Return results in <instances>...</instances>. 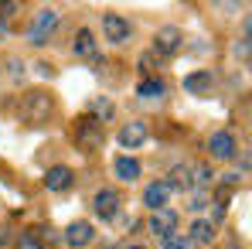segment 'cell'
Returning <instances> with one entry per match:
<instances>
[{"label":"cell","instance_id":"cell-2","mask_svg":"<svg viewBox=\"0 0 252 249\" xmlns=\"http://www.w3.org/2000/svg\"><path fill=\"white\" fill-rule=\"evenodd\" d=\"M58 28V10L55 7H44V10H38V17H34V24H31V31H28V38H31V44H48V35Z\"/></svg>","mask_w":252,"mask_h":249},{"label":"cell","instance_id":"cell-24","mask_svg":"<svg viewBox=\"0 0 252 249\" xmlns=\"http://www.w3.org/2000/svg\"><path fill=\"white\" fill-rule=\"evenodd\" d=\"M7 65H10V75H14V79H17V75H24V65H21V62H17V58H10V62H7Z\"/></svg>","mask_w":252,"mask_h":249},{"label":"cell","instance_id":"cell-13","mask_svg":"<svg viewBox=\"0 0 252 249\" xmlns=\"http://www.w3.org/2000/svg\"><path fill=\"white\" fill-rule=\"evenodd\" d=\"M167 202H170L167 181H154V184H147V191H143V205H147V208L160 212V208H167Z\"/></svg>","mask_w":252,"mask_h":249},{"label":"cell","instance_id":"cell-6","mask_svg":"<svg viewBox=\"0 0 252 249\" xmlns=\"http://www.w3.org/2000/svg\"><path fill=\"white\" fill-rule=\"evenodd\" d=\"M92 208H95V215L99 218H116L120 215V195L113 191V188H99L95 191V198H92Z\"/></svg>","mask_w":252,"mask_h":249},{"label":"cell","instance_id":"cell-14","mask_svg":"<svg viewBox=\"0 0 252 249\" xmlns=\"http://www.w3.org/2000/svg\"><path fill=\"white\" fill-rule=\"evenodd\" d=\"M113 171H116V178L126 181V184H133V181L143 174V167H140L136 157H116V161H113Z\"/></svg>","mask_w":252,"mask_h":249},{"label":"cell","instance_id":"cell-22","mask_svg":"<svg viewBox=\"0 0 252 249\" xmlns=\"http://www.w3.org/2000/svg\"><path fill=\"white\" fill-rule=\"evenodd\" d=\"M92 113H95V116H99V123H102V120H109V116H113V103H109V99H95V103H92Z\"/></svg>","mask_w":252,"mask_h":249},{"label":"cell","instance_id":"cell-16","mask_svg":"<svg viewBox=\"0 0 252 249\" xmlns=\"http://www.w3.org/2000/svg\"><path fill=\"white\" fill-rule=\"evenodd\" d=\"M188 239H191V246H194V243H211V239H215V225H211V218H194Z\"/></svg>","mask_w":252,"mask_h":249},{"label":"cell","instance_id":"cell-17","mask_svg":"<svg viewBox=\"0 0 252 249\" xmlns=\"http://www.w3.org/2000/svg\"><path fill=\"white\" fill-rule=\"evenodd\" d=\"M72 51H75L79 58H92V55H95V38H92V31H89V28H82V31L75 35Z\"/></svg>","mask_w":252,"mask_h":249},{"label":"cell","instance_id":"cell-5","mask_svg":"<svg viewBox=\"0 0 252 249\" xmlns=\"http://www.w3.org/2000/svg\"><path fill=\"white\" fill-rule=\"evenodd\" d=\"M102 35H106V41L123 44V41H129L133 28H129V21H126L123 14H106L102 17Z\"/></svg>","mask_w":252,"mask_h":249},{"label":"cell","instance_id":"cell-28","mask_svg":"<svg viewBox=\"0 0 252 249\" xmlns=\"http://www.w3.org/2000/svg\"><path fill=\"white\" fill-rule=\"evenodd\" d=\"M3 35H7V24H3V17H0V41H3Z\"/></svg>","mask_w":252,"mask_h":249},{"label":"cell","instance_id":"cell-10","mask_svg":"<svg viewBox=\"0 0 252 249\" xmlns=\"http://www.w3.org/2000/svg\"><path fill=\"white\" fill-rule=\"evenodd\" d=\"M95 239V229H92V222H72L68 229H65V243L72 249H82V246H89Z\"/></svg>","mask_w":252,"mask_h":249},{"label":"cell","instance_id":"cell-15","mask_svg":"<svg viewBox=\"0 0 252 249\" xmlns=\"http://www.w3.org/2000/svg\"><path fill=\"white\" fill-rule=\"evenodd\" d=\"M167 188H170V191L177 188V191H188V195H191V191H194V178H191V164H181V167H174V171H170V181H167Z\"/></svg>","mask_w":252,"mask_h":249},{"label":"cell","instance_id":"cell-3","mask_svg":"<svg viewBox=\"0 0 252 249\" xmlns=\"http://www.w3.org/2000/svg\"><path fill=\"white\" fill-rule=\"evenodd\" d=\"M181 44H184L181 28L167 24V28H160V31H157V38H154V55H164V58H170V55H177V51H181Z\"/></svg>","mask_w":252,"mask_h":249},{"label":"cell","instance_id":"cell-11","mask_svg":"<svg viewBox=\"0 0 252 249\" xmlns=\"http://www.w3.org/2000/svg\"><path fill=\"white\" fill-rule=\"evenodd\" d=\"M174 229H177V212H174V208H160V212L150 215V232H154V236L164 239V236H170Z\"/></svg>","mask_w":252,"mask_h":249},{"label":"cell","instance_id":"cell-29","mask_svg":"<svg viewBox=\"0 0 252 249\" xmlns=\"http://www.w3.org/2000/svg\"><path fill=\"white\" fill-rule=\"evenodd\" d=\"M129 249H143V246H129Z\"/></svg>","mask_w":252,"mask_h":249},{"label":"cell","instance_id":"cell-4","mask_svg":"<svg viewBox=\"0 0 252 249\" xmlns=\"http://www.w3.org/2000/svg\"><path fill=\"white\" fill-rule=\"evenodd\" d=\"M208 150H211L215 161H232L235 150H239V143H235V137H232L228 130H215L208 137Z\"/></svg>","mask_w":252,"mask_h":249},{"label":"cell","instance_id":"cell-1","mask_svg":"<svg viewBox=\"0 0 252 249\" xmlns=\"http://www.w3.org/2000/svg\"><path fill=\"white\" fill-rule=\"evenodd\" d=\"M48 113H51V99L44 96V92H28L24 99H21V106H17V116H21V123L28 126H41L48 120Z\"/></svg>","mask_w":252,"mask_h":249},{"label":"cell","instance_id":"cell-21","mask_svg":"<svg viewBox=\"0 0 252 249\" xmlns=\"http://www.w3.org/2000/svg\"><path fill=\"white\" fill-rule=\"evenodd\" d=\"M17 249H44V243H41L38 232H24V236L17 239Z\"/></svg>","mask_w":252,"mask_h":249},{"label":"cell","instance_id":"cell-18","mask_svg":"<svg viewBox=\"0 0 252 249\" xmlns=\"http://www.w3.org/2000/svg\"><path fill=\"white\" fill-rule=\"evenodd\" d=\"M164 92H167L164 79H143V82L136 85V96L140 99H164Z\"/></svg>","mask_w":252,"mask_h":249},{"label":"cell","instance_id":"cell-7","mask_svg":"<svg viewBox=\"0 0 252 249\" xmlns=\"http://www.w3.org/2000/svg\"><path fill=\"white\" fill-rule=\"evenodd\" d=\"M75 140L82 143V147H99L102 140H106V133H102V123L99 120H92V116H85L79 130H75Z\"/></svg>","mask_w":252,"mask_h":249},{"label":"cell","instance_id":"cell-9","mask_svg":"<svg viewBox=\"0 0 252 249\" xmlns=\"http://www.w3.org/2000/svg\"><path fill=\"white\" fill-rule=\"evenodd\" d=\"M147 137H150V130H147L143 120H129V123L120 130V143L129 147V150H133V147H143V143H147Z\"/></svg>","mask_w":252,"mask_h":249},{"label":"cell","instance_id":"cell-20","mask_svg":"<svg viewBox=\"0 0 252 249\" xmlns=\"http://www.w3.org/2000/svg\"><path fill=\"white\" fill-rule=\"evenodd\" d=\"M160 249H194V246H191V239L184 232H170V236L160 239Z\"/></svg>","mask_w":252,"mask_h":249},{"label":"cell","instance_id":"cell-26","mask_svg":"<svg viewBox=\"0 0 252 249\" xmlns=\"http://www.w3.org/2000/svg\"><path fill=\"white\" fill-rule=\"evenodd\" d=\"M34 69H38V75H51V65H48V62H38Z\"/></svg>","mask_w":252,"mask_h":249},{"label":"cell","instance_id":"cell-25","mask_svg":"<svg viewBox=\"0 0 252 249\" xmlns=\"http://www.w3.org/2000/svg\"><path fill=\"white\" fill-rule=\"evenodd\" d=\"M140 69H143V72H150V69H154V51H150V55H143V58H140Z\"/></svg>","mask_w":252,"mask_h":249},{"label":"cell","instance_id":"cell-30","mask_svg":"<svg viewBox=\"0 0 252 249\" xmlns=\"http://www.w3.org/2000/svg\"><path fill=\"white\" fill-rule=\"evenodd\" d=\"M232 249H239V246H235V243H232Z\"/></svg>","mask_w":252,"mask_h":249},{"label":"cell","instance_id":"cell-8","mask_svg":"<svg viewBox=\"0 0 252 249\" xmlns=\"http://www.w3.org/2000/svg\"><path fill=\"white\" fill-rule=\"evenodd\" d=\"M72 181H75V174H72V167H65V164L48 167V174H44V188L48 191H68Z\"/></svg>","mask_w":252,"mask_h":249},{"label":"cell","instance_id":"cell-12","mask_svg":"<svg viewBox=\"0 0 252 249\" xmlns=\"http://www.w3.org/2000/svg\"><path fill=\"white\" fill-rule=\"evenodd\" d=\"M211 85H215L211 69H198V72L184 75V92H191V96H205V92H211Z\"/></svg>","mask_w":252,"mask_h":249},{"label":"cell","instance_id":"cell-27","mask_svg":"<svg viewBox=\"0 0 252 249\" xmlns=\"http://www.w3.org/2000/svg\"><path fill=\"white\" fill-rule=\"evenodd\" d=\"M0 243H10V229H0Z\"/></svg>","mask_w":252,"mask_h":249},{"label":"cell","instance_id":"cell-23","mask_svg":"<svg viewBox=\"0 0 252 249\" xmlns=\"http://www.w3.org/2000/svg\"><path fill=\"white\" fill-rule=\"evenodd\" d=\"M235 55H239V58H249V38L235 41Z\"/></svg>","mask_w":252,"mask_h":249},{"label":"cell","instance_id":"cell-19","mask_svg":"<svg viewBox=\"0 0 252 249\" xmlns=\"http://www.w3.org/2000/svg\"><path fill=\"white\" fill-rule=\"evenodd\" d=\"M191 178H194V191H198V188L205 191V188L215 184V171H211L208 164H191Z\"/></svg>","mask_w":252,"mask_h":249}]
</instances>
